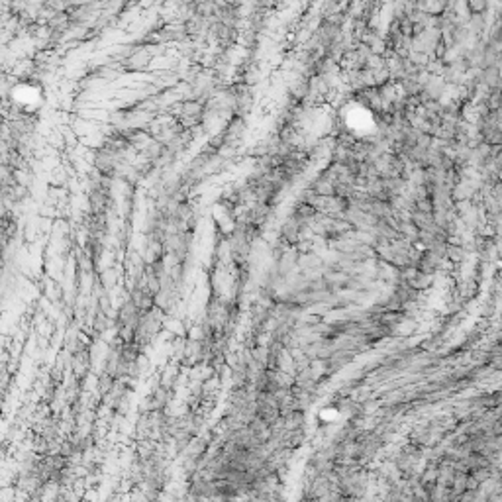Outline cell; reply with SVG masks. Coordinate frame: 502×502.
Instances as JSON below:
<instances>
[{
	"label": "cell",
	"instance_id": "6da1fadb",
	"mask_svg": "<svg viewBox=\"0 0 502 502\" xmlns=\"http://www.w3.org/2000/svg\"><path fill=\"white\" fill-rule=\"evenodd\" d=\"M465 8L471 16H483L488 10V0H465Z\"/></svg>",
	"mask_w": 502,
	"mask_h": 502
},
{
	"label": "cell",
	"instance_id": "7a4b0ae2",
	"mask_svg": "<svg viewBox=\"0 0 502 502\" xmlns=\"http://www.w3.org/2000/svg\"><path fill=\"white\" fill-rule=\"evenodd\" d=\"M185 112H187V114H196V112H198V104H194V102L185 104Z\"/></svg>",
	"mask_w": 502,
	"mask_h": 502
}]
</instances>
